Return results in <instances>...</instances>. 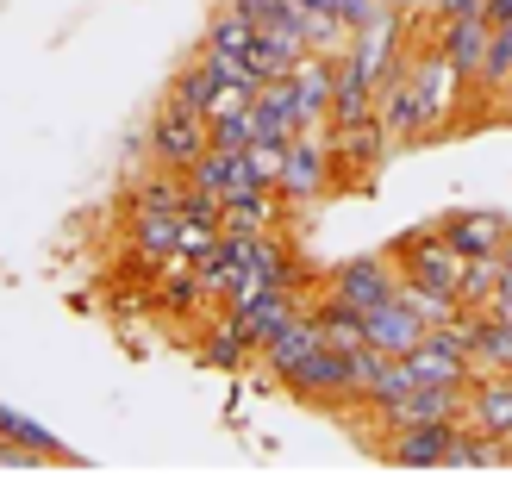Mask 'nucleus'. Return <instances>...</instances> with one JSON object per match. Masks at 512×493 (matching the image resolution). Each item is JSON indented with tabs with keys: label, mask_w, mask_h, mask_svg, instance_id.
Here are the masks:
<instances>
[{
	"label": "nucleus",
	"mask_w": 512,
	"mask_h": 493,
	"mask_svg": "<svg viewBox=\"0 0 512 493\" xmlns=\"http://www.w3.org/2000/svg\"><path fill=\"white\" fill-rule=\"evenodd\" d=\"M207 144H213L207 113H188V107H175V100H163V107H157V125H150V163L188 175L200 157H207Z\"/></svg>",
	"instance_id": "5"
},
{
	"label": "nucleus",
	"mask_w": 512,
	"mask_h": 493,
	"mask_svg": "<svg viewBox=\"0 0 512 493\" xmlns=\"http://www.w3.org/2000/svg\"><path fill=\"white\" fill-rule=\"evenodd\" d=\"M438 225H444V238L463 256H500L506 250V231H512V219L494 213V206H450Z\"/></svg>",
	"instance_id": "10"
},
{
	"label": "nucleus",
	"mask_w": 512,
	"mask_h": 493,
	"mask_svg": "<svg viewBox=\"0 0 512 493\" xmlns=\"http://www.w3.org/2000/svg\"><path fill=\"white\" fill-rule=\"evenodd\" d=\"M488 313L512 325V269H500V288H494V300H488Z\"/></svg>",
	"instance_id": "29"
},
{
	"label": "nucleus",
	"mask_w": 512,
	"mask_h": 493,
	"mask_svg": "<svg viewBox=\"0 0 512 493\" xmlns=\"http://www.w3.org/2000/svg\"><path fill=\"white\" fill-rule=\"evenodd\" d=\"M488 7V0H438V7H431V19H469V13H481Z\"/></svg>",
	"instance_id": "30"
},
{
	"label": "nucleus",
	"mask_w": 512,
	"mask_h": 493,
	"mask_svg": "<svg viewBox=\"0 0 512 493\" xmlns=\"http://www.w3.org/2000/svg\"><path fill=\"white\" fill-rule=\"evenodd\" d=\"M425 331H431V325L394 294L388 306H375V313H369V350H381V356H413V350L425 344Z\"/></svg>",
	"instance_id": "12"
},
{
	"label": "nucleus",
	"mask_w": 512,
	"mask_h": 493,
	"mask_svg": "<svg viewBox=\"0 0 512 493\" xmlns=\"http://www.w3.org/2000/svg\"><path fill=\"white\" fill-rule=\"evenodd\" d=\"M232 7L256 25V32H269V25H294V7H288V0H232Z\"/></svg>",
	"instance_id": "28"
},
{
	"label": "nucleus",
	"mask_w": 512,
	"mask_h": 493,
	"mask_svg": "<svg viewBox=\"0 0 512 493\" xmlns=\"http://www.w3.org/2000/svg\"><path fill=\"white\" fill-rule=\"evenodd\" d=\"M394 13H413V19H431V7H438V0H388Z\"/></svg>",
	"instance_id": "31"
},
{
	"label": "nucleus",
	"mask_w": 512,
	"mask_h": 493,
	"mask_svg": "<svg viewBox=\"0 0 512 493\" xmlns=\"http://www.w3.org/2000/svg\"><path fill=\"white\" fill-rule=\"evenodd\" d=\"M219 88H225V82H219V69L207 63V50H194V57H188L182 69H175V82H169V100H175V107H188V113H207Z\"/></svg>",
	"instance_id": "19"
},
{
	"label": "nucleus",
	"mask_w": 512,
	"mask_h": 493,
	"mask_svg": "<svg viewBox=\"0 0 512 493\" xmlns=\"http://www.w3.org/2000/svg\"><path fill=\"white\" fill-rule=\"evenodd\" d=\"M375 119L388 125L394 150H413L425 144V100H419V82H413V57H406L394 75H381V94H375Z\"/></svg>",
	"instance_id": "6"
},
{
	"label": "nucleus",
	"mask_w": 512,
	"mask_h": 493,
	"mask_svg": "<svg viewBox=\"0 0 512 493\" xmlns=\"http://www.w3.org/2000/svg\"><path fill=\"white\" fill-rule=\"evenodd\" d=\"M456 425L463 419H438V425H400L381 437V456L400 462V469H444L450 444H456Z\"/></svg>",
	"instance_id": "9"
},
{
	"label": "nucleus",
	"mask_w": 512,
	"mask_h": 493,
	"mask_svg": "<svg viewBox=\"0 0 512 493\" xmlns=\"http://www.w3.org/2000/svg\"><path fill=\"white\" fill-rule=\"evenodd\" d=\"M175 244H182V213H132V256L150 269H163Z\"/></svg>",
	"instance_id": "17"
},
{
	"label": "nucleus",
	"mask_w": 512,
	"mask_h": 493,
	"mask_svg": "<svg viewBox=\"0 0 512 493\" xmlns=\"http://www.w3.org/2000/svg\"><path fill=\"white\" fill-rule=\"evenodd\" d=\"M331 188H338L331 138H325V132H294V138H288V163H281L275 194L288 200V206H306V200H325Z\"/></svg>",
	"instance_id": "4"
},
{
	"label": "nucleus",
	"mask_w": 512,
	"mask_h": 493,
	"mask_svg": "<svg viewBox=\"0 0 512 493\" xmlns=\"http://www.w3.org/2000/svg\"><path fill=\"white\" fill-rule=\"evenodd\" d=\"M463 394H469V387H431V381H419L413 394H400V400H388V406H375V425H381V437H388V431H400V425L463 419Z\"/></svg>",
	"instance_id": "8"
},
{
	"label": "nucleus",
	"mask_w": 512,
	"mask_h": 493,
	"mask_svg": "<svg viewBox=\"0 0 512 493\" xmlns=\"http://www.w3.org/2000/svg\"><path fill=\"white\" fill-rule=\"evenodd\" d=\"M225 313L238 319V331L250 337V350H263L269 337L288 325L294 313H300V300H294V288H263L256 300H244V306H225Z\"/></svg>",
	"instance_id": "14"
},
{
	"label": "nucleus",
	"mask_w": 512,
	"mask_h": 493,
	"mask_svg": "<svg viewBox=\"0 0 512 493\" xmlns=\"http://www.w3.org/2000/svg\"><path fill=\"white\" fill-rule=\"evenodd\" d=\"M400 294V263H394V250H381V256H350V263L338 269H325L319 281V300H338L350 306V313H375V306H388Z\"/></svg>",
	"instance_id": "2"
},
{
	"label": "nucleus",
	"mask_w": 512,
	"mask_h": 493,
	"mask_svg": "<svg viewBox=\"0 0 512 493\" xmlns=\"http://www.w3.org/2000/svg\"><path fill=\"white\" fill-rule=\"evenodd\" d=\"M313 313H319V331H325L331 350H369V319L363 313H350L338 300H319Z\"/></svg>",
	"instance_id": "22"
},
{
	"label": "nucleus",
	"mask_w": 512,
	"mask_h": 493,
	"mask_svg": "<svg viewBox=\"0 0 512 493\" xmlns=\"http://www.w3.org/2000/svg\"><path fill=\"white\" fill-rule=\"evenodd\" d=\"M481 13H488V25H506V19H512V0H488Z\"/></svg>",
	"instance_id": "33"
},
{
	"label": "nucleus",
	"mask_w": 512,
	"mask_h": 493,
	"mask_svg": "<svg viewBox=\"0 0 512 493\" xmlns=\"http://www.w3.org/2000/svg\"><path fill=\"white\" fill-rule=\"evenodd\" d=\"M331 138V163H338V188H369L381 175V163L394 157V138L375 113L369 119H344V125H325Z\"/></svg>",
	"instance_id": "3"
},
{
	"label": "nucleus",
	"mask_w": 512,
	"mask_h": 493,
	"mask_svg": "<svg viewBox=\"0 0 512 493\" xmlns=\"http://www.w3.org/2000/svg\"><path fill=\"white\" fill-rule=\"evenodd\" d=\"M250 38H256V25L225 0V7L213 13V25H207V38H200V50H225V57H250Z\"/></svg>",
	"instance_id": "23"
},
{
	"label": "nucleus",
	"mask_w": 512,
	"mask_h": 493,
	"mask_svg": "<svg viewBox=\"0 0 512 493\" xmlns=\"http://www.w3.org/2000/svg\"><path fill=\"white\" fill-rule=\"evenodd\" d=\"M463 425L512 437V375H475L463 394Z\"/></svg>",
	"instance_id": "13"
},
{
	"label": "nucleus",
	"mask_w": 512,
	"mask_h": 493,
	"mask_svg": "<svg viewBox=\"0 0 512 493\" xmlns=\"http://www.w3.org/2000/svg\"><path fill=\"white\" fill-rule=\"evenodd\" d=\"M500 256H506V269H512V231H506V250H500Z\"/></svg>",
	"instance_id": "34"
},
{
	"label": "nucleus",
	"mask_w": 512,
	"mask_h": 493,
	"mask_svg": "<svg viewBox=\"0 0 512 493\" xmlns=\"http://www.w3.org/2000/svg\"><path fill=\"white\" fill-rule=\"evenodd\" d=\"M225 244V225H207V219H182V244L175 256H188V263H207V256Z\"/></svg>",
	"instance_id": "27"
},
{
	"label": "nucleus",
	"mask_w": 512,
	"mask_h": 493,
	"mask_svg": "<svg viewBox=\"0 0 512 493\" xmlns=\"http://www.w3.org/2000/svg\"><path fill=\"white\" fill-rule=\"evenodd\" d=\"M375 94H381V82L350 57V50H338V94H331V125L369 119V113H375Z\"/></svg>",
	"instance_id": "15"
},
{
	"label": "nucleus",
	"mask_w": 512,
	"mask_h": 493,
	"mask_svg": "<svg viewBox=\"0 0 512 493\" xmlns=\"http://www.w3.org/2000/svg\"><path fill=\"white\" fill-rule=\"evenodd\" d=\"M244 356H250V337L238 331V319H232V313H225V319L213 325V337H207V362H213V369H238Z\"/></svg>",
	"instance_id": "25"
},
{
	"label": "nucleus",
	"mask_w": 512,
	"mask_h": 493,
	"mask_svg": "<svg viewBox=\"0 0 512 493\" xmlns=\"http://www.w3.org/2000/svg\"><path fill=\"white\" fill-rule=\"evenodd\" d=\"M281 213H288V200H281L275 188L263 194H244V200H225V231H281Z\"/></svg>",
	"instance_id": "20"
},
{
	"label": "nucleus",
	"mask_w": 512,
	"mask_h": 493,
	"mask_svg": "<svg viewBox=\"0 0 512 493\" xmlns=\"http://www.w3.org/2000/svg\"><path fill=\"white\" fill-rule=\"evenodd\" d=\"M256 100V94H250ZM213 125V144L219 150H250L256 144V119H250V107H232V113H219V119H207Z\"/></svg>",
	"instance_id": "26"
},
{
	"label": "nucleus",
	"mask_w": 512,
	"mask_h": 493,
	"mask_svg": "<svg viewBox=\"0 0 512 493\" xmlns=\"http://www.w3.org/2000/svg\"><path fill=\"white\" fill-rule=\"evenodd\" d=\"M394 263H400V275L413 281V288L450 294V300L463 294V269H469V256L444 238V225H438V219L419 225V231H400V238H394Z\"/></svg>",
	"instance_id": "1"
},
{
	"label": "nucleus",
	"mask_w": 512,
	"mask_h": 493,
	"mask_svg": "<svg viewBox=\"0 0 512 493\" xmlns=\"http://www.w3.org/2000/svg\"><path fill=\"white\" fill-rule=\"evenodd\" d=\"M319 344H325L319 313H313V306H300V313H294L288 325H281V331H275V337H269V344L256 350V356H263V369H269L275 381H288V375H294V369H300V362L313 356Z\"/></svg>",
	"instance_id": "11"
},
{
	"label": "nucleus",
	"mask_w": 512,
	"mask_h": 493,
	"mask_svg": "<svg viewBox=\"0 0 512 493\" xmlns=\"http://www.w3.org/2000/svg\"><path fill=\"white\" fill-rule=\"evenodd\" d=\"M500 269H506V256H469V269H463V306H488L494 288H500Z\"/></svg>",
	"instance_id": "24"
},
{
	"label": "nucleus",
	"mask_w": 512,
	"mask_h": 493,
	"mask_svg": "<svg viewBox=\"0 0 512 493\" xmlns=\"http://www.w3.org/2000/svg\"><path fill=\"white\" fill-rule=\"evenodd\" d=\"M506 462H512V437L456 425V444H450V462H444V469H506Z\"/></svg>",
	"instance_id": "18"
},
{
	"label": "nucleus",
	"mask_w": 512,
	"mask_h": 493,
	"mask_svg": "<svg viewBox=\"0 0 512 493\" xmlns=\"http://www.w3.org/2000/svg\"><path fill=\"white\" fill-rule=\"evenodd\" d=\"M494 119H500V125H512V75H506V88H500V100H494Z\"/></svg>",
	"instance_id": "32"
},
{
	"label": "nucleus",
	"mask_w": 512,
	"mask_h": 493,
	"mask_svg": "<svg viewBox=\"0 0 512 493\" xmlns=\"http://www.w3.org/2000/svg\"><path fill=\"white\" fill-rule=\"evenodd\" d=\"M0 444H19V450H32V456H44V462H69V450L50 437L44 425H32L25 412H13L7 400H0Z\"/></svg>",
	"instance_id": "21"
},
{
	"label": "nucleus",
	"mask_w": 512,
	"mask_h": 493,
	"mask_svg": "<svg viewBox=\"0 0 512 493\" xmlns=\"http://www.w3.org/2000/svg\"><path fill=\"white\" fill-rule=\"evenodd\" d=\"M469 356H475V375H512V325H506V319H494L488 306H475Z\"/></svg>",
	"instance_id": "16"
},
{
	"label": "nucleus",
	"mask_w": 512,
	"mask_h": 493,
	"mask_svg": "<svg viewBox=\"0 0 512 493\" xmlns=\"http://www.w3.org/2000/svg\"><path fill=\"white\" fill-rule=\"evenodd\" d=\"M288 394H300V400H313V406H350L356 400V381H350V350H331V344H319L313 356L300 362V369L281 381Z\"/></svg>",
	"instance_id": "7"
}]
</instances>
